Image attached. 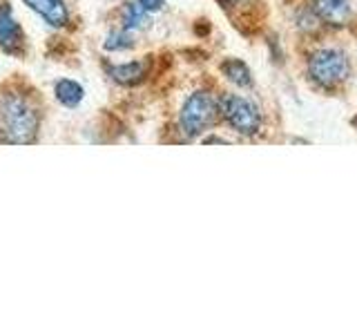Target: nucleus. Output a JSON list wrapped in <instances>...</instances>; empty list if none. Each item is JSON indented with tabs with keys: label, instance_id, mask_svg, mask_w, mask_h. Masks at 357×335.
<instances>
[{
	"label": "nucleus",
	"instance_id": "obj_1",
	"mask_svg": "<svg viewBox=\"0 0 357 335\" xmlns=\"http://www.w3.org/2000/svg\"><path fill=\"white\" fill-rule=\"evenodd\" d=\"M0 126H3L7 141L25 145L36 139L38 114L25 98L9 92L0 96Z\"/></svg>",
	"mask_w": 357,
	"mask_h": 335
},
{
	"label": "nucleus",
	"instance_id": "obj_6",
	"mask_svg": "<svg viewBox=\"0 0 357 335\" xmlns=\"http://www.w3.org/2000/svg\"><path fill=\"white\" fill-rule=\"evenodd\" d=\"M312 9H315V14L321 20L331 22V25H342L351 14L349 0H315V3H312Z\"/></svg>",
	"mask_w": 357,
	"mask_h": 335
},
{
	"label": "nucleus",
	"instance_id": "obj_12",
	"mask_svg": "<svg viewBox=\"0 0 357 335\" xmlns=\"http://www.w3.org/2000/svg\"><path fill=\"white\" fill-rule=\"evenodd\" d=\"M105 47L107 50H128V47H132V40L126 36V34H109Z\"/></svg>",
	"mask_w": 357,
	"mask_h": 335
},
{
	"label": "nucleus",
	"instance_id": "obj_5",
	"mask_svg": "<svg viewBox=\"0 0 357 335\" xmlns=\"http://www.w3.org/2000/svg\"><path fill=\"white\" fill-rule=\"evenodd\" d=\"M0 45L3 50L9 54L22 56L25 52V36H22V29L16 22L14 14H11L9 5H0Z\"/></svg>",
	"mask_w": 357,
	"mask_h": 335
},
{
	"label": "nucleus",
	"instance_id": "obj_7",
	"mask_svg": "<svg viewBox=\"0 0 357 335\" xmlns=\"http://www.w3.org/2000/svg\"><path fill=\"white\" fill-rule=\"evenodd\" d=\"M25 3L54 27H63L67 22V9L63 0H25Z\"/></svg>",
	"mask_w": 357,
	"mask_h": 335
},
{
	"label": "nucleus",
	"instance_id": "obj_9",
	"mask_svg": "<svg viewBox=\"0 0 357 335\" xmlns=\"http://www.w3.org/2000/svg\"><path fill=\"white\" fill-rule=\"evenodd\" d=\"M221 72L226 74L234 85H239V87H248L252 83L250 70L241 61H237V59H230V61L223 63L221 65Z\"/></svg>",
	"mask_w": 357,
	"mask_h": 335
},
{
	"label": "nucleus",
	"instance_id": "obj_2",
	"mask_svg": "<svg viewBox=\"0 0 357 335\" xmlns=\"http://www.w3.org/2000/svg\"><path fill=\"white\" fill-rule=\"evenodd\" d=\"M217 119V103L208 92H195L181 110V128L188 137H197Z\"/></svg>",
	"mask_w": 357,
	"mask_h": 335
},
{
	"label": "nucleus",
	"instance_id": "obj_4",
	"mask_svg": "<svg viewBox=\"0 0 357 335\" xmlns=\"http://www.w3.org/2000/svg\"><path fill=\"white\" fill-rule=\"evenodd\" d=\"M221 112L230 126L241 132V134H257L261 126V114L250 100H245L241 96H223L221 100Z\"/></svg>",
	"mask_w": 357,
	"mask_h": 335
},
{
	"label": "nucleus",
	"instance_id": "obj_10",
	"mask_svg": "<svg viewBox=\"0 0 357 335\" xmlns=\"http://www.w3.org/2000/svg\"><path fill=\"white\" fill-rule=\"evenodd\" d=\"M56 98H59L63 105L74 107V105L81 103L83 87L74 81H59V85H56Z\"/></svg>",
	"mask_w": 357,
	"mask_h": 335
},
{
	"label": "nucleus",
	"instance_id": "obj_8",
	"mask_svg": "<svg viewBox=\"0 0 357 335\" xmlns=\"http://www.w3.org/2000/svg\"><path fill=\"white\" fill-rule=\"evenodd\" d=\"M109 76L114 78L121 85H137L139 81H143V76L148 74V63H128V65H114L107 67Z\"/></svg>",
	"mask_w": 357,
	"mask_h": 335
},
{
	"label": "nucleus",
	"instance_id": "obj_11",
	"mask_svg": "<svg viewBox=\"0 0 357 335\" xmlns=\"http://www.w3.org/2000/svg\"><path fill=\"white\" fill-rule=\"evenodd\" d=\"M145 16H148V11L141 7L139 0H137V3L128 5V9H126V29H137V27H141L143 22H145Z\"/></svg>",
	"mask_w": 357,
	"mask_h": 335
},
{
	"label": "nucleus",
	"instance_id": "obj_3",
	"mask_svg": "<svg viewBox=\"0 0 357 335\" xmlns=\"http://www.w3.org/2000/svg\"><path fill=\"white\" fill-rule=\"evenodd\" d=\"M308 74L321 87H333L349 76V61L337 50H321L308 61Z\"/></svg>",
	"mask_w": 357,
	"mask_h": 335
},
{
	"label": "nucleus",
	"instance_id": "obj_13",
	"mask_svg": "<svg viewBox=\"0 0 357 335\" xmlns=\"http://www.w3.org/2000/svg\"><path fill=\"white\" fill-rule=\"evenodd\" d=\"M141 7L148 11V14H152V11H159L163 7V0H139Z\"/></svg>",
	"mask_w": 357,
	"mask_h": 335
}]
</instances>
